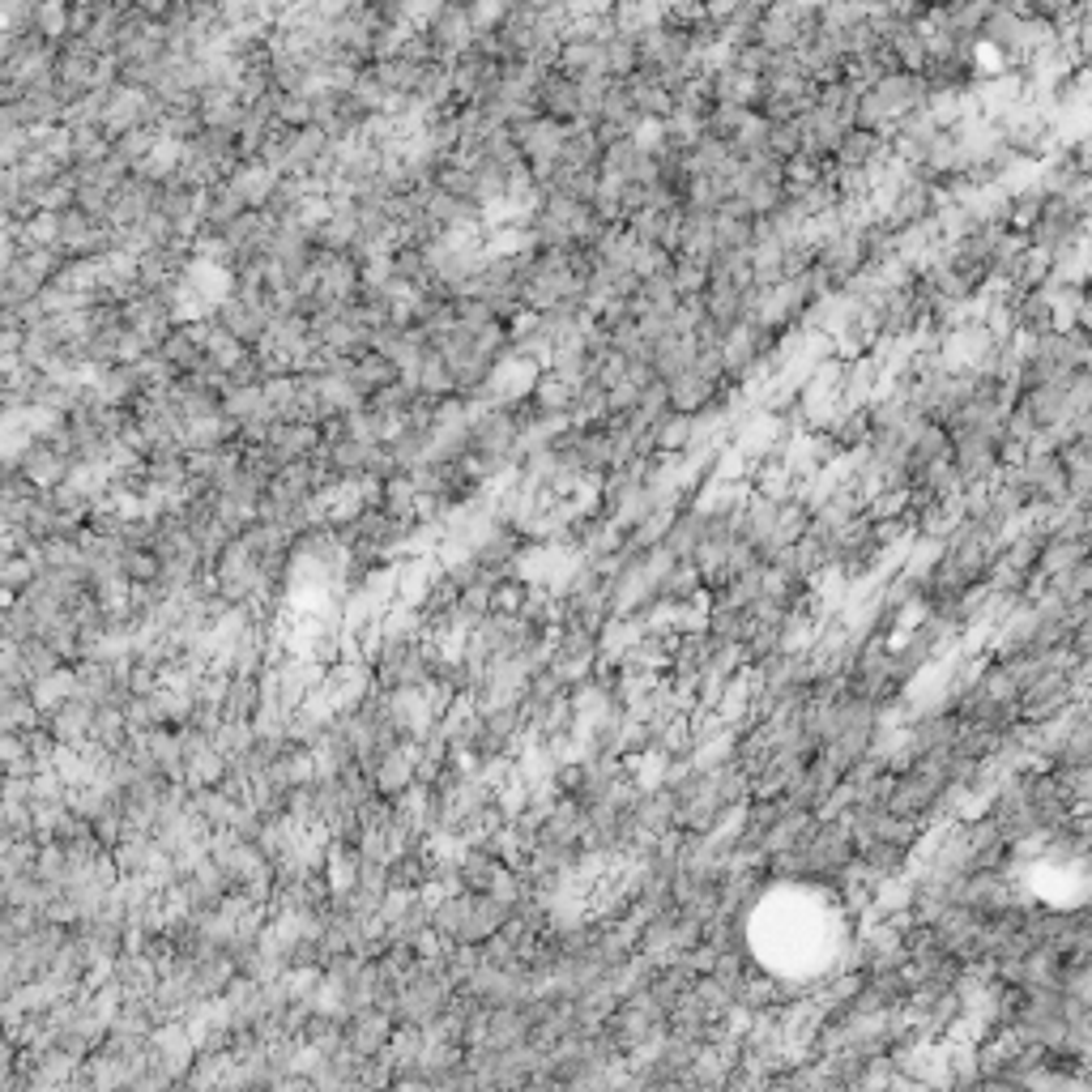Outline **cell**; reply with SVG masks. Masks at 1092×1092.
<instances>
[{"mask_svg":"<svg viewBox=\"0 0 1092 1092\" xmlns=\"http://www.w3.org/2000/svg\"><path fill=\"white\" fill-rule=\"evenodd\" d=\"M513 137H517V150H521V162L533 172V180L542 184L546 180V172L560 162V150H564V137H568V124H555V120H546V116H533V120H525V124H517L513 129Z\"/></svg>","mask_w":1092,"mask_h":1092,"instance_id":"6da1fadb","label":"cell"},{"mask_svg":"<svg viewBox=\"0 0 1092 1092\" xmlns=\"http://www.w3.org/2000/svg\"><path fill=\"white\" fill-rule=\"evenodd\" d=\"M952 440V470L960 474L964 486H986L999 478V445L981 431H956Z\"/></svg>","mask_w":1092,"mask_h":1092,"instance_id":"7a4b0ae2","label":"cell"},{"mask_svg":"<svg viewBox=\"0 0 1092 1092\" xmlns=\"http://www.w3.org/2000/svg\"><path fill=\"white\" fill-rule=\"evenodd\" d=\"M213 324L223 334H231L240 346H260V338H265V329H269V308H265V299H248V295H227L223 303L213 308Z\"/></svg>","mask_w":1092,"mask_h":1092,"instance_id":"3957f363","label":"cell"},{"mask_svg":"<svg viewBox=\"0 0 1092 1092\" xmlns=\"http://www.w3.org/2000/svg\"><path fill=\"white\" fill-rule=\"evenodd\" d=\"M423 35H427V43H431V51H435V61L440 65H453L457 56H465V51L474 47V26H470V18H465V5H440L435 9V18L423 26Z\"/></svg>","mask_w":1092,"mask_h":1092,"instance_id":"277c9868","label":"cell"},{"mask_svg":"<svg viewBox=\"0 0 1092 1092\" xmlns=\"http://www.w3.org/2000/svg\"><path fill=\"white\" fill-rule=\"evenodd\" d=\"M815 265L828 273L833 287L841 291L845 282H854L866 269V248H862V227H841L833 240H824L815 248Z\"/></svg>","mask_w":1092,"mask_h":1092,"instance_id":"5b68a950","label":"cell"},{"mask_svg":"<svg viewBox=\"0 0 1092 1092\" xmlns=\"http://www.w3.org/2000/svg\"><path fill=\"white\" fill-rule=\"evenodd\" d=\"M777 346L773 334L755 329V324H738L734 334H726L722 342V371H726V385H743V380L755 371V363L764 359Z\"/></svg>","mask_w":1092,"mask_h":1092,"instance_id":"8992f818","label":"cell"},{"mask_svg":"<svg viewBox=\"0 0 1092 1092\" xmlns=\"http://www.w3.org/2000/svg\"><path fill=\"white\" fill-rule=\"evenodd\" d=\"M870 98H875L880 107H884V116L892 120V129H896V120H905L909 112H917V107H926V77H909V73H888V77H880L875 86L866 90Z\"/></svg>","mask_w":1092,"mask_h":1092,"instance_id":"52a82bcc","label":"cell"},{"mask_svg":"<svg viewBox=\"0 0 1092 1092\" xmlns=\"http://www.w3.org/2000/svg\"><path fill=\"white\" fill-rule=\"evenodd\" d=\"M718 389H722V385H713L708 376H700L696 363H691L687 371H679V376L666 380V406H670V414H687V418H696V414H704L708 406H713Z\"/></svg>","mask_w":1092,"mask_h":1092,"instance_id":"ba28073f","label":"cell"},{"mask_svg":"<svg viewBox=\"0 0 1092 1092\" xmlns=\"http://www.w3.org/2000/svg\"><path fill=\"white\" fill-rule=\"evenodd\" d=\"M943 461H952V440H948V431L943 427H935V423H922L909 440H905V465H909V482L922 474V470H931V465H943Z\"/></svg>","mask_w":1092,"mask_h":1092,"instance_id":"9c48e42d","label":"cell"},{"mask_svg":"<svg viewBox=\"0 0 1092 1092\" xmlns=\"http://www.w3.org/2000/svg\"><path fill=\"white\" fill-rule=\"evenodd\" d=\"M22 470L30 486H61L69 478V457L56 445H35L22 453Z\"/></svg>","mask_w":1092,"mask_h":1092,"instance_id":"30bf717a","label":"cell"},{"mask_svg":"<svg viewBox=\"0 0 1092 1092\" xmlns=\"http://www.w3.org/2000/svg\"><path fill=\"white\" fill-rule=\"evenodd\" d=\"M696 363V338H687V334H670V338H662L658 346H653V359H649V367H653V376L666 380L670 376H679V371H687Z\"/></svg>","mask_w":1092,"mask_h":1092,"instance_id":"8fae6325","label":"cell"},{"mask_svg":"<svg viewBox=\"0 0 1092 1092\" xmlns=\"http://www.w3.org/2000/svg\"><path fill=\"white\" fill-rule=\"evenodd\" d=\"M597 158H602V141H597V133L585 129V124H568V137H564V150H560L555 167L597 172Z\"/></svg>","mask_w":1092,"mask_h":1092,"instance_id":"7c38bea8","label":"cell"},{"mask_svg":"<svg viewBox=\"0 0 1092 1092\" xmlns=\"http://www.w3.org/2000/svg\"><path fill=\"white\" fill-rule=\"evenodd\" d=\"M1084 560H1088V538H1046L1042 560H1037V576L1050 581V576H1059V572H1067Z\"/></svg>","mask_w":1092,"mask_h":1092,"instance_id":"4fadbf2b","label":"cell"},{"mask_svg":"<svg viewBox=\"0 0 1092 1092\" xmlns=\"http://www.w3.org/2000/svg\"><path fill=\"white\" fill-rule=\"evenodd\" d=\"M227 180H231V188L244 197V205H248V209H265L269 192L278 188V176H273V172H265L260 162H240V167H235Z\"/></svg>","mask_w":1092,"mask_h":1092,"instance_id":"5bb4252c","label":"cell"},{"mask_svg":"<svg viewBox=\"0 0 1092 1092\" xmlns=\"http://www.w3.org/2000/svg\"><path fill=\"white\" fill-rule=\"evenodd\" d=\"M636 69H640V51H636V43L623 39V35H615V39L602 47V73H607L611 82H628Z\"/></svg>","mask_w":1092,"mask_h":1092,"instance_id":"9a60e30c","label":"cell"},{"mask_svg":"<svg viewBox=\"0 0 1092 1092\" xmlns=\"http://www.w3.org/2000/svg\"><path fill=\"white\" fill-rule=\"evenodd\" d=\"M248 355H252L248 346H240L231 334H223V329H218V324H213V334H209V342H205V359H209L218 371H227V376H231V371H235V367H240Z\"/></svg>","mask_w":1092,"mask_h":1092,"instance_id":"2e32d148","label":"cell"},{"mask_svg":"<svg viewBox=\"0 0 1092 1092\" xmlns=\"http://www.w3.org/2000/svg\"><path fill=\"white\" fill-rule=\"evenodd\" d=\"M670 282H675L679 299H700L704 287H708V269L696 265V260H687V256H675V265H670Z\"/></svg>","mask_w":1092,"mask_h":1092,"instance_id":"e0dca14e","label":"cell"},{"mask_svg":"<svg viewBox=\"0 0 1092 1092\" xmlns=\"http://www.w3.org/2000/svg\"><path fill=\"white\" fill-rule=\"evenodd\" d=\"M670 265H675V256H670L666 248H658V244H636L628 269L644 282V278H658V273H670Z\"/></svg>","mask_w":1092,"mask_h":1092,"instance_id":"ac0fdd59","label":"cell"},{"mask_svg":"<svg viewBox=\"0 0 1092 1092\" xmlns=\"http://www.w3.org/2000/svg\"><path fill=\"white\" fill-rule=\"evenodd\" d=\"M73 675H47L43 683H35V708H51V704H61L69 691H73Z\"/></svg>","mask_w":1092,"mask_h":1092,"instance_id":"d6986e66","label":"cell"},{"mask_svg":"<svg viewBox=\"0 0 1092 1092\" xmlns=\"http://www.w3.org/2000/svg\"><path fill=\"white\" fill-rule=\"evenodd\" d=\"M35 35H69V9L65 5L35 9Z\"/></svg>","mask_w":1092,"mask_h":1092,"instance_id":"ffe728a7","label":"cell"},{"mask_svg":"<svg viewBox=\"0 0 1092 1092\" xmlns=\"http://www.w3.org/2000/svg\"><path fill=\"white\" fill-rule=\"evenodd\" d=\"M26 581H35V564L26 560V555H9L5 564H0V589H22Z\"/></svg>","mask_w":1092,"mask_h":1092,"instance_id":"44dd1931","label":"cell"},{"mask_svg":"<svg viewBox=\"0 0 1092 1092\" xmlns=\"http://www.w3.org/2000/svg\"><path fill=\"white\" fill-rule=\"evenodd\" d=\"M86 726H90V718H86L82 704H73V708L65 704V708H61V718H56V734H61V738H77Z\"/></svg>","mask_w":1092,"mask_h":1092,"instance_id":"7402d4cb","label":"cell"}]
</instances>
